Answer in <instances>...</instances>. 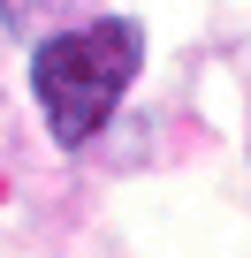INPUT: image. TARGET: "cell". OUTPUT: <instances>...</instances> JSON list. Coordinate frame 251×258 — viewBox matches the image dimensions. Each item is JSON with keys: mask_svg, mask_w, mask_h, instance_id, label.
<instances>
[{"mask_svg": "<svg viewBox=\"0 0 251 258\" xmlns=\"http://www.w3.org/2000/svg\"><path fill=\"white\" fill-rule=\"evenodd\" d=\"M145 61V31L130 16H91V23H61L31 46V99L54 129V145L76 152L114 121L122 91H130Z\"/></svg>", "mask_w": 251, "mask_h": 258, "instance_id": "cell-1", "label": "cell"}]
</instances>
